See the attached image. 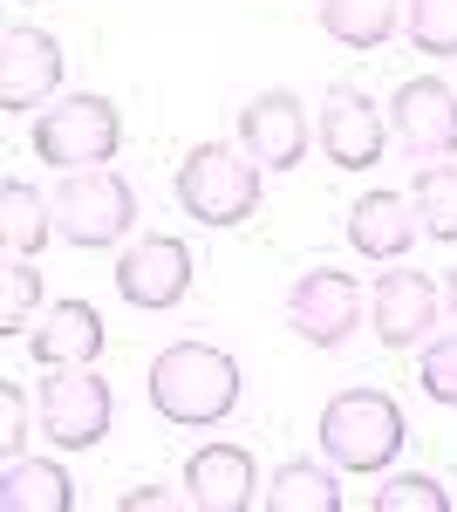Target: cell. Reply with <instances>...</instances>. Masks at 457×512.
Wrapping results in <instances>:
<instances>
[{"instance_id":"6da1fadb","label":"cell","mask_w":457,"mask_h":512,"mask_svg":"<svg viewBox=\"0 0 457 512\" xmlns=\"http://www.w3.org/2000/svg\"><path fill=\"white\" fill-rule=\"evenodd\" d=\"M246 396V376L226 349L212 342H171L151 355V410L178 431H212L226 424Z\"/></svg>"},{"instance_id":"7a4b0ae2","label":"cell","mask_w":457,"mask_h":512,"mask_svg":"<svg viewBox=\"0 0 457 512\" xmlns=\"http://www.w3.org/2000/svg\"><path fill=\"white\" fill-rule=\"evenodd\" d=\"M314 437H321V451L342 472H389L396 451H403V437H410V424H403V403L389 390H335L321 403Z\"/></svg>"},{"instance_id":"3957f363","label":"cell","mask_w":457,"mask_h":512,"mask_svg":"<svg viewBox=\"0 0 457 512\" xmlns=\"http://www.w3.org/2000/svg\"><path fill=\"white\" fill-rule=\"evenodd\" d=\"M260 192H267V178H260L246 144H191L178 164V205L212 233L246 226L260 212Z\"/></svg>"},{"instance_id":"277c9868","label":"cell","mask_w":457,"mask_h":512,"mask_svg":"<svg viewBox=\"0 0 457 512\" xmlns=\"http://www.w3.org/2000/svg\"><path fill=\"white\" fill-rule=\"evenodd\" d=\"M55 239H69L82 253H103V246H123L130 226H137V192L130 178L96 164V171H62L55 185Z\"/></svg>"},{"instance_id":"5b68a950","label":"cell","mask_w":457,"mask_h":512,"mask_svg":"<svg viewBox=\"0 0 457 512\" xmlns=\"http://www.w3.org/2000/svg\"><path fill=\"white\" fill-rule=\"evenodd\" d=\"M123 144V110L110 96H62L35 117V158L55 164V171H96V164L116 158Z\"/></svg>"},{"instance_id":"8992f818","label":"cell","mask_w":457,"mask_h":512,"mask_svg":"<svg viewBox=\"0 0 457 512\" xmlns=\"http://www.w3.org/2000/svg\"><path fill=\"white\" fill-rule=\"evenodd\" d=\"M35 417L55 451H89V444L110 437L116 396L96 369H48V383L35 390Z\"/></svg>"},{"instance_id":"52a82bcc","label":"cell","mask_w":457,"mask_h":512,"mask_svg":"<svg viewBox=\"0 0 457 512\" xmlns=\"http://www.w3.org/2000/svg\"><path fill=\"white\" fill-rule=\"evenodd\" d=\"M362 321H369V294L355 287V274H342V267L294 274V287H287V328L301 335L307 349H342Z\"/></svg>"},{"instance_id":"ba28073f","label":"cell","mask_w":457,"mask_h":512,"mask_svg":"<svg viewBox=\"0 0 457 512\" xmlns=\"http://www.w3.org/2000/svg\"><path fill=\"white\" fill-rule=\"evenodd\" d=\"M389 137H396L389 130V110H376L369 89L335 82L321 96V158L335 164V171H369V164H382Z\"/></svg>"},{"instance_id":"9c48e42d","label":"cell","mask_w":457,"mask_h":512,"mask_svg":"<svg viewBox=\"0 0 457 512\" xmlns=\"http://www.w3.org/2000/svg\"><path fill=\"white\" fill-rule=\"evenodd\" d=\"M389 130L417 164L457 158V89L444 76H410L389 96Z\"/></svg>"},{"instance_id":"30bf717a","label":"cell","mask_w":457,"mask_h":512,"mask_svg":"<svg viewBox=\"0 0 457 512\" xmlns=\"http://www.w3.org/2000/svg\"><path fill=\"white\" fill-rule=\"evenodd\" d=\"M62 69H69V55H62V41L48 35V28L7 21V35H0V110L7 117L41 110L62 89Z\"/></svg>"},{"instance_id":"8fae6325","label":"cell","mask_w":457,"mask_h":512,"mask_svg":"<svg viewBox=\"0 0 457 512\" xmlns=\"http://www.w3.org/2000/svg\"><path fill=\"white\" fill-rule=\"evenodd\" d=\"M239 144L253 151L260 171H294L307 164V144H314V117L294 89H260L246 110H239Z\"/></svg>"},{"instance_id":"7c38bea8","label":"cell","mask_w":457,"mask_h":512,"mask_svg":"<svg viewBox=\"0 0 457 512\" xmlns=\"http://www.w3.org/2000/svg\"><path fill=\"white\" fill-rule=\"evenodd\" d=\"M116 294L130 301V308H178L191 294V246L171 233H151V239H130L123 246V260H116Z\"/></svg>"},{"instance_id":"4fadbf2b","label":"cell","mask_w":457,"mask_h":512,"mask_svg":"<svg viewBox=\"0 0 457 512\" xmlns=\"http://www.w3.org/2000/svg\"><path fill=\"white\" fill-rule=\"evenodd\" d=\"M437 315H444V287H430V274L389 267L369 287V328H376L382 349H417V342H430Z\"/></svg>"},{"instance_id":"5bb4252c","label":"cell","mask_w":457,"mask_h":512,"mask_svg":"<svg viewBox=\"0 0 457 512\" xmlns=\"http://www.w3.org/2000/svg\"><path fill=\"white\" fill-rule=\"evenodd\" d=\"M185 499L198 512H246L260 506V465L246 444H205L185 458Z\"/></svg>"},{"instance_id":"9a60e30c","label":"cell","mask_w":457,"mask_h":512,"mask_svg":"<svg viewBox=\"0 0 457 512\" xmlns=\"http://www.w3.org/2000/svg\"><path fill=\"white\" fill-rule=\"evenodd\" d=\"M423 239V219L417 205H410V192H362L355 205H348V246L362 253V260H403L410 246Z\"/></svg>"},{"instance_id":"2e32d148","label":"cell","mask_w":457,"mask_h":512,"mask_svg":"<svg viewBox=\"0 0 457 512\" xmlns=\"http://www.w3.org/2000/svg\"><path fill=\"white\" fill-rule=\"evenodd\" d=\"M28 349L41 369H89L103 355V315L89 301H48L41 321L28 328Z\"/></svg>"},{"instance_id":"e0dca14e","label":"cell","mask_w":457,"mask_h":512,"mask_svg":"<svg viewBox=\"0 0 457 512\" xmlns=\"http://www.w3.org/2000/svg\"><path fill=\"white\" fill-rule=\"evenodd\" d=\"M335 472H342L335 458H328V465H321V458H287V465L267 478L260 499H267V512H342V478Z\"/></svg>"},{"instance_id":"ac0fdd59","label":"cell","mask_w":457,"mask_h":512,"mask_svg":"<svg viewBox=\"0 0 457 512\" xmlns=\"http://www.w3.org/2000/svg\"><path fill=\"white\" fill-rule=\"evenodd\" d=\"M76 478L48 458H7L0 465V512H69Z\"/></svg>"},{"instance_id":"d6986e66","label":"cell","mask_w":457,"mask_h":512,"mask_svg":"<svg viewBox=\"0 0 457 512\" xmlns=\"http://www.w3.org/2000/svg\"><path fill=\"white\" fill-rule=\"evenodd\" d=\"M48 233H55V198L35 192L28 178H7L0 185V239H7V253L35 260L48 246Z\"/></svg>"},{"instance_id":"ffe728a7","label":"cell","mask_w":457,"mask_h":512,"mask_svg":"<svg viewBox=\"0 0 457 512\" xmlns=\"http://www.w3.org/2000/svg\"><path fill=\"white\" fill-rule=\"evenodd\" d=\"M403 7L410 0H321V35L342 48H382L403 28Z\"/></svg>"},{"instance_id":"44dd1931","label":"cell","mask_w":457,"mask_h":512,"mask_svg":"<svg viewBox=\"0 0 457 512\" xmlns=\"http://www.w3.org/2000/svg\"><path fill=\"white\" fill-rule=\"evenodd\" d=\"M410 205H417L423 233L457 246V158H437V164H417L410 178Z\"/></svg>"},{"instance_id":"7402d4cb","label":"cell","mask_w":457,"mask_h":512,"mask_svg":"<svg viewBox=\"0 0 457 512\" xmlns=\"http://www.w3.org/2000/svg\"><path fill=\"white\" fill-rule=\"evenodd\" d=\"M403 35H410V48L430 55V62L457 55V0H410V7H403Z\"/></svg>"},{"instance_id":"603a6c76","label":"cell","mask_w":457,"mask_h":512,"mask_svg":"<svg viewBox=\"0 0 457 512\" xmlns=\"http://www.w3.org/2000/svg\"><path fill=\"white\" fill-rule=\"evenodd\" d=\"M417 390L430 396V403H444V410H457V328H451V335H430V342H423Z\"/></svg>"},{"instance_id":"cb8c5ba5","label":"cell","mask_w":457,"mask_h":512,"mask_svg":"<svg viewBox=\"0 0 457 512\" xmlns=\"http://www.w3.org/2000/svg\"><path fill=\"white\" fill-rule=\"evenodd\" d=\"M376 512H451V492H444V478H430V472H403L376 492Z\"/></svg>"},{"instance_id":"d4e9b609","label":"cell","mask_w":457,"mask_h":512,"mask_svg":"<svg viewBox=\"0 0 457 512\" xmlns=\"http://www.w3.org/2000/svg\"><path fill=\"white\" fill-rule=\"evenodd\" d=\"M35 301H41V274L14 253V260H7V301H0V335H28V328H35V321H28Z\"/></svg>"},{"instance_id":"484cf974","label":"cell","mask_w":457,"mask_h":512,"mask_svg":"<svg viewBox=\"0 0 457 512\" xmlns=\"http://www.w3.org/2000/svg\"><path fill=\"white\" fill-rule=\"evenodd\" d=\"M0 417H7V431H0V465H7V458H28V396L14 390V383L0 390Z\"/></svg>"},{"instance_id":"4316f807","label":"cell","mask_w":457,"mask_h":512,"mask_svg":"<svg viewBox=\"0 0 457 512\" xmlns=\"http://www.w3.org/2000/svg\"><path fill=\"white\" fill-rule=\"evenodd\" d=\"M171 506H191V499H171L164 485H137V492H123V512H171Z\"/></svg>"},{"instance_id":"83f0119b","label":"cell","mask_w":457,"mask_h":512,"mask_svg":"<svg viewBox=\"0 0 457 512\" xmlns=\"http://www.w3.org/2000/svg\"><path fill=\"white\" fill-rule=\"evenodd\" d=\"M444 308H451V321H457V267L444 274Z\"/></svg>"}]
</instances>
